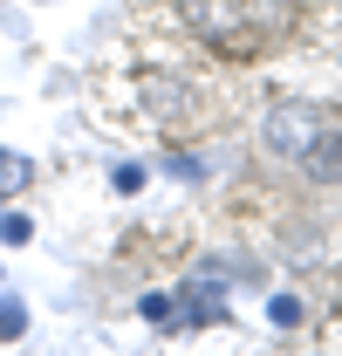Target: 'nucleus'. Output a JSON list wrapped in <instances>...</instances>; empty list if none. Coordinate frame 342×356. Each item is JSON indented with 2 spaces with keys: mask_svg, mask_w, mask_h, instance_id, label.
<instances>
[{
  "mask_svg": "<svg viewBox=\"0 0 342 356\" xmlns=\"http://www.w3.org/2000/svg\"><path fill=\"white\" fill-rule=\"evenodd\" d=\"M21 329H28V309H21L14 295H0V343H14Z\"/></svg>",
  "mask_w": 342,
  "mask_h": 356,
  "instance_id": "423d86ee",
  "label": "nucleus"
},
{
  "mask_svg": "<svg viewBox=\"0 0 342 356\" xmlns=\"http://www.w3.org/2000/svg\"><path fill=\"white\" fill-rule=\"evenodd\" d=\"M144 103H151V117H158V124H185V117L199 110V96L178 83V76H151V83H144Z\"/></svg>",
  "mask_w": 342,
  "mask_h": 356,
  "instance_id": "7ed1b4c3",
  "label": "nucleus"
},
{
  "mask_svg": "<svg viewBox=\"0 0 342 356\" xmlns=\"http://www.w3.org/2000/svg\"><path fill=\"white\" fill-rule=\"evenodd\" d=\"M137 309H144V322H158V329H165V322H171V295H144Z\"/></svg>",
  "mask_w": 342,
  "mask_h": 356,
  "instance_id": "1a4fd4ad",
  "label": "nucleus"
},
{
  "mask_svg": "<svg viewBox=\"0 0 342 356\" xmlns=\"http://www.w3.org/2000/svg\"><path fill=\"white\" fill-rule=\"evenodd\" d=\"M28 178H35V165H28L21 151H0V199H7V192H28Z\"/></svg>",
  "mask_w": 342,
  "mask_h": 356,
  "instance_id": "39448f33",
  "label": "nucleus"
},
{
  "mask_svg": "<svg viewBox=\"0 0 342 356\" xmlns=\"http://www.w3.org/2000/svg\"><path fill=\"white\" fill-rule=\"evenodd\" d=\"M185 21H192V35L213 42L219 55H260V42H267L247 0H185Z\"/></svg>",
  "mask_w": 342,
  "mask_h": 356,
  "instance_id": "f257e3e1",
  "label": "nucleus"
},
{
  "mask_svg": "<svg viewBox=\"0 0 342 356\" xmlns=\"http://www.w3.org/2000/svg\"><path fill=\"white\" fill-rule=\"evenodd\" d=\"M322 137H336V124H329L322 103H274V110L260 117V144L281 151V158H308Z\"/></svg>",
  "mask_w": 342,
  "mask_h": 356,
  "instance_id": "f03ea898",
  "label": "nucleus"
},
{
  "mask_svg": "<svg viewBox=\"0 0 342 356\" xmlns=\"http://www.w3.org/2000/svg\"><path fill=\"white\" fill-rule=\"evenodd\" d=\"M219 315V274H192V322Z\"/></svg>",
  "mask_w": 342,
  "mask_h": 356,
  "instance_id": "20e7f679",
  "label": "nucleus"
},
{
  "mask_svg": "<svg viewBox=\"0 0 342 356\" xmlns=\"http://www.w3.org/2000/svg\"><path fill=\"white\" fill-rule=\"evenodd\" d=\"M267 315H274L281 329H295V322H301V302H295V295H274V302H267Z\"/></svg>",
  "mask_w": 342,
  "mask_h": 356,
  "instance_id": "6e6552de",
  "label": "nucleus"
},
{
  "mask_svg": "<svg viewBox=\"0 0 342 356\" xmlns=\"http://www.w3.org/2000/svg\"><path fill=\"white\" fill-rule=\"evenodd\" d=\"M0 240H7V247H28V240H35V220H28V213H0Z\"/></svg>",
  "mask_w": 342,
  "mask_h": 356,
  "instance_id": "0eeeda50",
  "label": "nucleus"
}]
</instances>
